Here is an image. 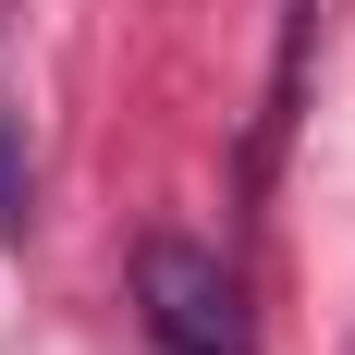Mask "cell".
Masks as SVG:
<instances>
[{"label":"cell","mask_w":355,"mask_h":355,"mask_svg":"<svg viewBox=\"0 0 355 355\" xmlns=\"http://www.w3.org/2000/svg\"><path fill=\"white\" fill-rule=\"evenodd\" d=\"M135 331L159 355H257L245 282H233L209 245H184V233H147L135 245Z\"/></svg>","instance_id":"obj_1"}]
</instances>
